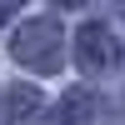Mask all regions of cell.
Listing matches in <instances>:
<instances>
[{
	"instance_id": "cell-1",
	"label": "cell",
	"mask_w": 125,
	"mask_h": 125,
	"mask_svg": "<svg viewBox=\"0 0 125 125\" xmlns=\"http://www.w3.org/2000/svg\"><path fill=\"white\" fill-rule=\"evenodd\" d=\"M10 55H15V65L35 70V75H55L60 60H65V30H60V20H50V15L25 20L10 35Z\"/></svg>"
},
{
	"instance_id": "cell-2",
	"label": "cell",
	"mask_w": 125,
	"mask_h": 125,
	"mask_svg": "<svg viewBox=\"0 0 125 125\" xmlns=\"http://www.w3.org/2000/svg\"><path fill=\"white\" fill-rule=\"evenodd\" d=\"M75 65L85 70V75H105V70L120 65V45H115V35H110L100 20L80 25V35H75Z\"/></svg>"
},
{
	"instance_id": "cell-3",
	"label": "cell",
	"mask_w": 125,
	"mask_h": 125,
	"mask_svg": "<svg viewBox=\"0 0 125 125\" xmlns=\"http://www.w3.org/2000/svg\"><path fill=\"white\" fill-rule=\"evenodd\" d=\"M10 120L15 125H35L40 120V90L35 85H15L10 90Z\"/></svg>"
},
{
	"instance_id": "cell-4",
	"label": "cell",
	"mask_w": 125,
	"mask_h": 125,
	"mask_svg": "<svg viewBox=\"0 0 125 125\" xmlns=\"http://www.w3.org/2000/svg\"><path fill=\"white\" fill-rule=\"evenodd\" d=\"M90 110H95V100H90L85 90H70V95L60 100V125H85Z\"/></svg>"
},
{
	"instance_id": "cell-5",
	"label": "cell",
	"mask_w": 125,
	"mask_h": 125,
	"mask_svg": "<svg viewBox=\"0 0 125 125\" xmlns=\"http://www.w3.org/2000/svg\"><path fill=\"white\" fill-rule=\"evenodd\" d=\"M20 5H25V0H0V25H5V20H10V15H15V10H20Z\"/></svg>"
},
{
	"instance_id": "cell-6",
	"label": "cell",
	"mask_w": 125,
	"mask_h": 125,
	"mask_svg": "<svg viewBox=\"0 0 125 125\" xmlns=\"http://www.w3.org/2000/svg\"><path fill=\"white\" fill-rule=\"evenodd\" d=\"M55 5H65V10H80V5H85V0H55Z\"/></svg>"
}]
</instances>
